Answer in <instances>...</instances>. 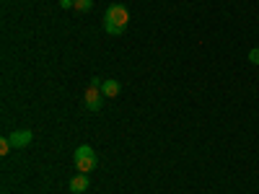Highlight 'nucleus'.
I'll return each mask as SVG.
<instances>
[{
    "instance_id": "f257e3e1",
    "label": "nucleus",
    "mask_w": 259,
    "mask_h": 194,
    "mask_svg": "<svg viewBox=\"0 0 259 194\" xmlns=\"http://www.w3.org/2000/svg\"><path fill=\"white\" fill-rule=\"evenodd\" d=\"M127 21H130V11L124 6H119V3L109 6L106 13H104V29H106V34H112V36H122Z\"/></svg>"
},
{
    "instance_id": "f03ea898",
    "label": "nucleus",
    "mask_w": 259,
    "mask_h": 194,
    "mask_svg": "<svg viewBox=\"0 0 259 194\" xmlns=\"http://www.w3.org/2000/svg\"><path fill=\"white\" fill-rule=\"evenodd\" d=\"M73 163L78 168V174H89V171L96 168V153L91 145H78L75 148V156H73Z\"/></svg>"
},
{
    "instance_id": "7ed1b4c3",
    "label": "nucleus",
    "mask_w": 259,
    "mask_h": 194,
    "mask_svg": "<svg viewBox=\"0 0 259 194\" xmlns=\"http://www.w3.org/2000/svg\"><path fill=\"white\" fill-rule=\"evenodd\" d=\"M104 93H101V88H96V85H89V91H85V106H89L91 112H99L101 109V104H104V99H101Z\"/></svg>"
},
{
    "instance_id": "20e7f679",
    "label": "nucleus",
    "mask_w": 259,
    "mask_h": 194,
    "mask_svg": "<svg viewBox=\"0 0 259 194\" xmlns=\"http://www.w3.org/2000/svg\"><path fill=\"white\" fill-rule=\"evenodd\" d=\"M31 129H18V132H13V135H8V140H11V145L13 148H26L29 142H31Z\"/></svg>"
},
{
    "instance_id": "39448f33",
    "label": "nucleus",
    "mask_w": 259,
    "mask_h": 194,
    "mask_svg": "<svg viewBox=\"0 0 259 194\" xmlns=\"http://www.w3.org/2000/svg\"><path fill=\"white\" fill-rule=\"evenodd\" d=\"M89 184H91L89 176H85V174H78V176L70 181V191H73V194H83L85 189H89Z\"/></svg>"
},
{
    "instance_id": "423d86ee",
    "label": "nucleus",
    "mask_w": 259,
    "mask_h": 194,
    "mask_svg": "<svg viewBox=\"0 0 259 194\" xmlns=\"http://www.w3.org/2000/svg\"><path fill=\"white\" fill-rule=\"evenodd\" d=\"M101 93H104L106 99L119 96V83H117V80H104V83H101Z\"/></svg>"
},
{
    "instance_id": "0eeeda50",
    "label": "nucleus",
    "mask_w": 259,
    "mask_h": 194,
    "mask_svg": "<svg viewBox=\"0 0 259 194\" xmlns=\"http://www.w3.org/2000/svg\"><path fill=\"white\" fill-rule=\"evenodd\" d=\"M73 8H75L78 13H89V11L94 8V0H73Z\"/></svg>"
},
{
    "instance_id": "6e6552de",
    "label": "nucleus",
    "mask_w": 259,
    "mask_h": 194,
    "mask_svg": "<svg viewBox=\"0 0 259 194\" xmlns=\"http://www.w3.org/2000/svg\"><path fill=\"white\" fill-rule=\"evenodd\" d=\"M11 148H13V145H11V140H8V137H3V140H0V153H3V156L8 153Z\"/></svg>"
},
{
    "instance_id": "1a4fd4ad",
    "label": "nucleus",
    "mask_w": 259,
    "mask_h": 194,
    "mask_svg": "<svg viewBox=\"0 0 259 194\" xmlns=\"http://www.w3.org/2000/svg\"><path fill=\"white\" fill-rule=\"evenodd\" d=\"M249 60H251L254 65H259V50H251V52H249Z\"/></svg>"
},
{
    "instance_id": "9d476101",
    "label": "nucleus",
    "mask_w": 259,
    "mask_h": 194,
    "mask_svg": "<svg viewBox=\"0 0 259 194\" xmlns=\"http://www.w3.org/2000/svg\"><path fill=\"white\" fill-rule=\"evenodd\" d=\"M60 6L62 8H73V0H60Z\"/></svg>"
}]
</instances>
